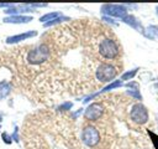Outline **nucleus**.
I'll use <instances>...</instances> for the list:
<instances>
[{"mask_svg":"<svg viewBox=\"0 0 158 149\" xmlns=\"http://www.w3.org/2000/svg\"><path fill=\"white\" fill-rule=\"evenodd\" d=\"M59 16H60V12H58V11H54V12H48V14H46V15L41 16L40 21H41V22H43V24H46V22L53 21L54 19H57V17H59Z\"/></svg>","mask_w":158,"mask_h":149,"instance_id":"12","label":"nucleus"},{"mask_svg":"<svg viewBox=\"0 0 158 149\" xmlns=\"http://www.w3.org/2000/svg\"><path fill=\"white\" fill-rule=\"evenodd\" d=\"M11 92V86L7 81H1L0 82V99L5 98L6 96H9Z\"/></svg>","mask_w":158,"mask_h":149,"instance_id":"10","label":"nucleus"},{"mask_svg":"<svg viewBox=\"0 0 158 149\" xmlns=\"http://www.w3.org/2000/svg\"><path fill=\"white\" fill-rule=\"evenodd\" d=\"M137 71H138V68H135V70H131V71H128V72H125V73L121 76V79H122V81H126V79L133 78L135 74L137 73Z\"/></svg>","mask_w":158,"mask_h":149,"instance_id":"14","label":"nucleus"},{"mask_svg":"<svg viewBox=\"0 0 158 149\" xmlns=\"http://www.w3.org/2000/svg\"><path fill=\"white\" fill-rule=\"evenodd\" d=\"M101 12L114 16V17H121L123 19L127 16V9L123 5H117V4H105L101 6Z\"/></svg>","mask_w":158,"mask_h":149,"instance_id":"5","label":"nucleus"},{"mask_svg":"<svg viewBox=\"0 0 158 149\" xmlns=\"http://www.w3.org/2000/svg\"><path fill=\"white\" fill-rule=\"evenodd\" d=\"M130 119L133 123L138 124V125L144 124L148 120V111H147V108L142 103H135L131 107V111H130Z\"/></svg>","mask_w":158,"mask_h":149,"instance_id":"3","label":"nucleus"},{"mask_svg":"<svg viewBox=\"0 0 158 149\" xmlns=\"http://www.w3.org/2000/svg\"><path fill=\"white\" fill-rule=\"evenodd\" d=\"M37 32L36 31H28V32H23V34H20V35H15V36H10L6 38V43H17L20 41H23V40H27L30 37H33L36 36Z\"/></svg>","mask_w":158,"mask_h":149,"instance_id":"6","label":"nucleus"},{"mask_svg":"<svg viewBox=\"0 0 158 149\" xmlns=\"http://www.w3.org/2000/svg\"><path fill=\"white\" fill-rule=\"evenodd\" d=\"M118 72H120V70H118V67L116 65H114L111 62H101L96 67L94 77L100 84V83H105V82L112 81L118 74Z\"/></svg>","mask_w":158,"mask_h":149,"instance_id":"1","label":"nucleus"},{"mask_svg":"<svg viewBox=\"0 0 158 149\" xmlns=\"http://www.w3.org/2000/svg\"><path fill=\"white\" fill-rule=\"evenodd\" d=\"M1 137H2L4 143H6V144H11V142H12V140H11V137H10L7 133H5V132H4V133L1 134Z\"/></svg>","mask_w":158,"mask_h":149,"instance_id":"16","label":"nucleus"},{"mask_svg":"<svg viewBox=\"0 0 158 149\" xmlns=\"http://www.w3.org/2000/svg\"><path fill=\"white\" fill-rule=\"evenodd\" d=\"M156 12H157V15H158V6L156 7Z\"/></svg>","mask_w":158,"mask_h":149,"instance_id":"18","label":"nucleus"},{"mask_svg":"<svg viewBox=\"0 0 158 149\" xmlns=\"http://www.w3.org/2000/svg\"><path fill=\"white\" fill-rule=\"evenodd\" d=\"M32 20L31 16H23V15H10L4 19V22L6 24H27Z\"/></svg>","mask_w":158,"mask_h":149,"instance_id":"7","label":"nucleus"},{"mask_svg":"<svg viewBox=\"0 0 158 149\" xmlns=\"http://www.w3.org/2000/svg\"><path fill=\"white\" fill-rule=\"evenodd\" d=\"M80 139L81 142L89 147V148H95L100 142H101V134L99 132V129L95 125L91 124H86L81 129V134H80Z\"/></svg>","mask_w":158,"mask_h":149,"instance_id":"2","label":"nucleus"},{"mask_svg":"<svg viewBox=\"0 0 158 149\" xmlns=\"http://www.w3.org/2000/svg\"><path fill=\"white\" fill-rule=\"evenodd\" d=\"M146 37L153 40V38H158V26H154V25H151L147 27V30L143 32Z\"/></svg>","mask_w":158,"mask_h":149,"instance_id":"11","label":"nucleus"},{"mask_svg":"<svg viewBox=\"0 0 158 149\" xmlns=\"http://www.w3.org/2000/svg\"><path fill=\"white\" fill-rule=\"evenodd\" d=\"M105 112V107L102 102H94L91 103L84 112V118L89 122H95L99 120Z\"/></svg>","mask_w":158,"mask_h":149,"instance_id":"4","label":"nucleus"},{"mask_svg":"<svg viewBox=\"0 0 158 149\" xmlns=\"http://www.w3.org/2000/svg\"><path fill=\"white\" fill-rule=\"evenodd\" d=\"M122 21L126 22V24H128L130 26H132V27L136 29V30H142L141 24H139L138 20H137L135 16H132V15H127V16H125V17L122 19Z\"/></svg>","mask_w":158,"mask_h":149,"instance_id":"9","label":"nucleus"},{"mask_svg":"<svg viewBox=\"0 0 158 149\" xmlns=\"http://www.w3.org/2000/svg\"><path fill=\"white\" fill-rule=\"evenodd\" d=\"M0 120H1V117H0Z\"/></svg>","mask_w":158,"mask_h":149,"instance_id":"19","label":"nucleus"},{"mask_svg":"<svg viewBox=\"0 0 158 149\" xmlns=\"http://www.w3.org/2000/svg\"><path fill=\"white\" fill-rule=\"evenodd\" d=\"M70 20V17H67V16H59V17H57V19H54L53 21H49V22H46L44 24V26L46 27H48V26H53V25H57V24H60V22H63V21H69Z\"/></svg>","mask_w":158,"mask_h":149,"instance_id":"13","label":"nucleus"},{"mask_svg":"<svg viewBox=\"0 0 158 149\" xmlns=\"http://www.w3.org/2000/svg\"><path fill=\"white\" fill-rule=\"evenodd\" d=\"M12 4H6V2H0V7H10Z\"/></svg>","mask_w":158,"mask_h":149,"instance_id":"17","label":"nucleus"},{"mask_svg":"<svg viewBox=\"0 0 158 149\" xmlns=\"http://www.w3.org/2000/svg\"><path fill=\"white\" fill-rule=\"evenodd\" d=\"M72 106H73L72 102H64L63 104H60V106L58 107V109H59V111H68V109L72 108Z\"/></svg>","mask_w":158,"mask_h":149,"instance_id":"15","label":"nucleus"},{"mask_svg":"<svg viewBox=\"0 0 158 149\" xmlns=\"http://www.w3.org/2000/svg\"><path fill=\"white\" fill-rule=\"evenodd\" d=\"M120 86H122V81H115V82H112V83H110L109 86H106L105 88H102L100 92H98V93H95V94H93V96H90V97H88L86 99H84V102H88V101H90L93 97H95V96H98V94H100V93H104V92H107V91H110V89H114V88H117V87H120Z\"/></svg>","mask_w":158,"mask_h":149,"instance_id":"8","label":"nucleus"},{"mask_svg":"<svg viewBox=\"0 0 158 149\" xmlns=\"http://www.w3.org/2000/svg\"><path fill=\"white\" fill-rule=\"evenodd\" d=\"M0 128H1V125H0Z\"/></svg>","mask_w":158,"mask_h":149,"instance_id":"20","label":"nucleus"}]
</instances>
